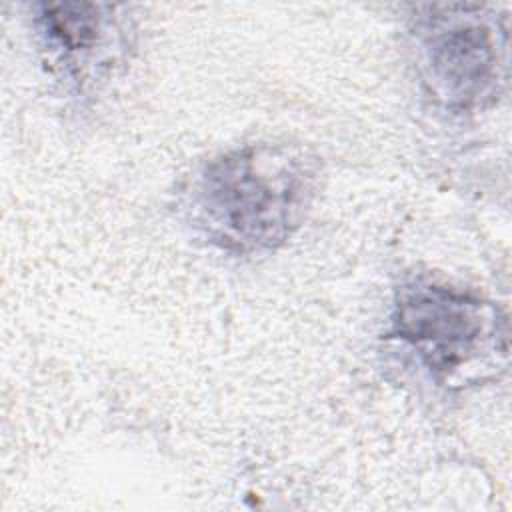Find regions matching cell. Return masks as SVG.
Wrapping results in <instances>:
<instances>
[{
    "instance_id": "obj_1",
    "label": "cell",
    "mask_w": 512,
    "mask_h": 512,
    "mask_svg": "<svg viewBox=\"0 0 512 512\" xmlns=\"http://www.w3.org/2000/svg\"><path fill=\"white\" fill-rule=\"evenodd\" d=\"M316 164L292 146H246L204 166L192 218L222 250L254 254L284 244L316 194Z\"/></svg>"
},
{
    "instance_id": "obj_2",
    "label": "cell",
    "mask_w": 512,
    "mask_h": 512,
    "mask_svg": "<svg viewBox=\"0 0 512 512\" xmlns=\"http://www.w3.org/2000/svg\"><path fill=\"white\" fill-rule=\"evenodd\" d=\"M392 328L438 374L468 364L500 336L490 304L426 280L402 286L394 304Z\"/></svg>"
},
{
    "instance_id": "obj_3",
    "label": "cell",
    "mask_w": 512,
    "mask_h": 512,
    "mask_svg": "<svg viewBox=\"0 0 512 512\" xmlns=\"http://www.w3.org/2000/svg\"><path fill=\"white\" fill-rule=\"evenodd\" d=\"M420 60L432 92L448 106L478 104L498 82L504 46L498 30L466 6L420 24Z\"/></svg>"
},
{
    "instance_id": "obj_4",
    "label": "cell",
    "mask_w": 512,
    "mask_h": 512,
    "mask_svg": "<svg viewBox=\"0 0 512 512\" xmlns=\"http://www.w3.org/2000/svg\"><path fill=\"white\" fill-rule=\"evenodd\" d=\"M44 30L56 44L68 52L90 50L100 36L102 16L92 4H58L44 6L40 16Z\"/></svg>"
}]
</instances>
